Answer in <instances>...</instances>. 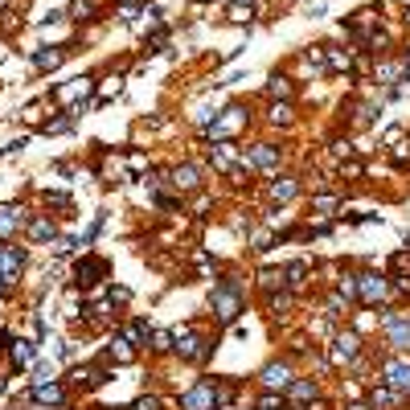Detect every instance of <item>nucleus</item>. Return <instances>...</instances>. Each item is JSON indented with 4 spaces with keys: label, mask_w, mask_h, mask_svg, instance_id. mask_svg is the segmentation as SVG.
<instances>
[{
    "label": "nucleus",
    "mask_w": 410,
    "mask_h": 410,
    "mask_svg": "<svg viewBox=\"0 0 410 410\" xmlns=\"http://www.w3.org/2000/svg\"><path fill=\"white\" fill-rule=\"evenodd\" d=\"M222 402H230V390L217 386V378H201L189 394H181V410H217Z\"/></svg>",
    "instance_id": "1"
},
{
    "label": "nucleus",
    "mask_w": 410,
    "mask_h": 410,
    "mask_svg": "<svg viewBox=\"0 0 410 410\" xmlns=\"http://www.w3.org/2000/svg\"><path fill=\"white\" fill-rule=\"evenodd\" d=\"M210 308H214V316L222 320V324H234L242 312V288L238 279H222L214 288V295H210Z\"/></svg>",
    "instance_id": "2"
},
{
    "label": "nucleus",
    "mask_w": 410,
    "mask_h": 410,
    "mask_svg": "<svg viewBox=\"0 0 410 410\" xmlns=\"http://www.w3.org/2000/svg\"><path fill=\"white\" fill-rule=\"evenodd\" d=\"M382 382L398 394H410V357H390L382 365Z\"/></svg>",
    "instance_id": "3"
},
{
    "label": "nucleus",
    "mask_w": 410,
    "mask_h": 410,
    "mask_svg": "<svg viewBox=\"0 0 410 410\" xmlns=\"http://www.w3.org/2000/svg\"><path fill=\"white\" fill-rule=\"evenodd\" d=\"M382 324H386V333H390V345H394V349H406L410 345V316L386 312L382 316Z\"/></svg>",
    "instance_id": "4"
},
{
    "label": "nucleus",
    "mask_w": 410,
    "mask_h": 410,
    "mask_svg": "<svg viewBox=\"0 0 410 410\" xmlns=\"http://www.w3.org/2000/svg\"><path fill=\"white\" fill-rule=\"evenodd\" d=\"M103 275H107V263L103 259H82V263L74 267V283L78 288H95Z\"/></svg>",
    "instance_id": "5"
},
{
    "label": "nucleus",
    "mask_w": 410,
    "mask_h": 410,
    "mask_svg": "<svg viewBox=\"0 0 410 410\" xmlns=\"http://www.w3.org/2000/svg\"><path fill=\"white\" fill-rule=\"evenodd\" d=\"M357 353H361V340H357V333H340L337 340H333V361H357Z\"/></svg>",
    "instance_id": "6"
},
{
    "label": "nucleus",
    "mask_w": 410,
    "mask_h": 410,
    "mask_svg": "<svg viewBox=\"0 0 410 410\" xmlns=\"http://www.w3.org/2000/svg\"><path fill=\"white\" fill-rule=\"evenodd\" d=\"M357 295H361V304H378L386 295V279L382 275H357Z\"/></svg>",
    "instance_id": "7"
},
{
    "label": "nucleus",
    "mask_w": 410,
    "mask_h": 410,
    "mask_svg": "<svg viewBox=\"0 0 410 410\" xmlns=\"http://www.w3.org/2000/svg\"><path fill=\"white\" fill-rule=\"evenodd\" d=\"M33 402H49V406H62V402H66V390L58 386V382H37V386H33Z\"/></svg>",
    "instance_id": "8"
},
{
    "label": "nucleus",
    "mask_w": 410,
    "mask_h": 410,
    "mask_svg": "<svg viewBox=\"0 0 410 410\" xmlns=\"http://www.w3.org/2000/svg\"><path fill=\"white\" fill-rule=\"evenodd\" d=\"M87 95H91V78H74V82H66V87L53 91L58 103H74V98H87Z\"/></svg>",
    "instance_id": "9"
},
{
    "label": "nucleus",
    "mask_w": 410,
    "mask_h": 410,
    "mask_svg": "<svg viewBox=\"0 0 410 410\" xmlns=\"http://www.w3.org/2000/svg\"><path fill=\"white\" fill-rule=\"evenodd\" d=\"M25 226V214L17 205H0V238H8V234H17Z\"/></svg>",
    "instance_id": "10"
},
{
    "label": "nucleus",
    "mask_w": 410,
    "mask_h": 410,
    "mask_svg": "<svg viewBox=\"0 0 410 410\" xmlns=\"http://www.w3.org/2000/svg\"><path fill=\"white\" fill-rule=\"evenodd\" d=\"M288 402H312L316 398V382H304V378H291L288 390H283Z\"/></svg>",
    "instance_id": "11"
},
{
    "label": "nucleus",
    "mask_w": 410,
    "mask_h": 410,
    "mask_svg": "<svg viewBox=\"0 0 410 410\" xmlns=\"http://www.w3.org/2000/svg\"><path fill=\"white\" fill-rule=\"evenodd\" d=\"M0 267H4V279H17L25 267V250H13V246H0Z\"/></svg>",
    "instance_id": "12"
},
{
    "label": "nucleus",
    "mask_w": 410,
    "mask_h": 410,
    "mask_svg": "<svg viewBox=\"0 0 410 410\" xmlns=\"http://www.w3.org/2000/svg\"><path fill=\"white\" fill-rule=\"evenodd\" d=\"M234 127H242V111H238V107H230V111H222V120L214 123V132H210V136H214V140H226V136H230Z\"/></svg>",
    "instance_id": "13"
},
{
    "label": "nucleus",
    "mask_w": 410,
    "mask_h": 410,
    "mask_svg": "<svg viewBox=\"0 0 410 410\" xmlns=\"http://www.w3.org/2000/svg\"><path fill=\"white\" fill-rule=\"evenodd\" d=\"M288 382H291L288 365H267V369H263V386L267 390H288Z\"/></svg>",
    "instance_id": "14"
},
{
    "label": "nucleus",
    "mask_w": 410,
    "mask_h": 410,
    "mask_svg": "<svg viewBox=\"0 0 410 410\" xmlns=\"http://www.w3.org/2000/svg\"><path fill=\"white\" fill-rule=\"evenodd\" d=\"M172 185L189 193V189H197V185H201V172H197L193 165H181V169H172Z\"/></svg>",
    "instance_id": "15"
},
{
    "label": "nucleus",
    "mask_w": 410,
    "mask_h": 410,
    "mask_svg": "<svg viewBox=\"0 0 410 410\" xmlns=\"http://www.w3.org/2000/svg\"><path fill=\"white\" fill-rule=\"evenodd\" d=\"M250 165H259V169H275V165H279V148H271V144L250 148Z\"/></svg>",
    "instance_id": "16"
},
{
    "label": "nucleus",
    "mask_w": 410,
    "mask_h": 410,
    "mask_svg": "<svg viewBox=\"0 0 410 410\" xmlns=\"http://www.w3.org/2000/svg\"><path fill=\"white\" fill-rule=\"evenodd\" d=\"M123 337L132 340V345H148L152 328H148V320H132V324H123Z\"/></svg>",
    "instance_id": "17"
},
{
    "label": "nucleus",
    "mask_w": 410,
    "mask_h": 410,
    "mask_svg": "<svg viewBox=\"0 0 410 410\" xmlns=\"http://www.w3.org/2000/svg\"><path fill=\"white\" fill-rule=\"evenodd\" d=\"M29 238L33 242H49L53 238V222H49V217H33V222H29Z\"/></svg>",
    "instance_id": "18"
},
{
    "label": "nucleus",
    "mask_w": 410,
    "mask_h": 410,
    "mask_svg": "<svg viewBox=\"0 0 410 410\" xmlns=\"http://www.w3.org/2000/svg\"><path fill=\"white\" fill-rule=\"evenodd\" d=\"M288 406V398H283V390H267L263 398L255 402V410H283Z\"/></svg>",
    "instance_id": "19"
},
{
    "label": "nucleus",
    "mask_w": 410,
    "mask_h": 410,
    "mask_svg": "<svg viewBox=\"0 0 410 410\" xmlns=\"http://www.w3.org/2000/svg\"><path fill=\"white\" fill-rule=\"evenodd\" d=\"M62 58H66L62 49H41V53H33V66H37V70H53Z\"/></svg>",
    "instance_id": "20"
},
{
    "label": "nucleus",
    "mask_w": 410,
    "mask_h": 410,
    "mask_svg": "<svg viewBox=\"0 0 410 410\" xmlns=\"http://www.w3.org/2000/svg\"><path fill=\"white\" fill-rule=\"evenodd\" d=\"M8 345H13V361H17V365L33 361V345H29V340H8Z\"/></svg>",
    "instance_id": "21"
},
{
    "label": "nucleus",
    "mask_w": 410,
    "mask_h": 410,
    "mask_svg": "<svg viewBox=\"0 0 410 410\" xmlns=\"http://www.w3.org/2000/svg\"><path fill=\"white\" fill-rule=\"evenodd\" d=\"M304 275H308V263H291L288 271H283V283H288V288H300Z\"/></svg>",
    "instance_id": "22"
},
{
    "label": "nucleus",
    "mask_w": 410,
    "mask_h": 410,
    "mask_svg": "<svg viewBox=\"0 0 410 410\" xmlns=\"http://www.w3.org/2000/svg\"><path fill=\"white\" fill-rule=\"evenodd\" d=\"M295 193H300L295 181H275V185H271V197H275V201H291Z\"/></svg>",
    "instance_id": "23"
},
{
    "label": "nucleus",
    "mask_w": 410,
    "mask_h": 410,
    "mask_svg": "<svg viewBox=\"0 0 410 410\" xmlns=\"http://www.w3.org/2000/svg\"><path fill=\"white\" fill-rule=\"evenodd\" d=\"M369 406H373V410H390V406H394V390H390V386L373 390V398H369Z\"/></svg>",
    "instance_id": "24"
},
{
    "label": "nucleus",
    "mask_w": 410,
    "mask_h": 410,
    "mask_svg": "<svg viewBox=\"0 0 410 410\" xmlns=\"http://www.w3.org/2000/svg\"><path fill=\"white\" fill-rule=\"evenodd\" d=\"M95 13H98V0H78L74 4V21H91Z\"/></svg>",
    "instance_id": "25"
},
{
    "label": "nucleus",
    "mask_w": 410,
    "mask_h": 410,
    "mask_svg": "<svg viewBox=\"0 0 410 410\" xmlns=\"http://www.w3.org/2000/svg\"><path fill=\"white\" fill-rule=\"evenodd\" d=\"M267 91L271 95H279V98H288L291 95V82L283 78V74H271V82H267Z\"/></svg>",
    "instance_id": "26"
},
{
    "label": "nucleus",
    "mask_w": 410,
    "mask_h": 410,
    "mask_svg": "<svg viewBox=\"0 0 410 410\" xmlns=\"http://www.w3.org/2000/svg\"><path fill=\"white\" fill-rule=\"evenodd\" d=\"M340 197H312V210L316 214H328V210H337Z\"/></svg>",
    "instance_id": "27"
},
{
    "label": "nucleus",
    "mask_w": 410,
    "mask_h": 410,
    "mask_svg": "<svg viewBox=\"0 0 410 410\" xmlns=\"http://www.w3.org/2000/svg\"><path fill=\"white\" fill-rule=\"evenodd\" d=\"M152 349H156V353H169L172 349V333H152Z\"/></svg>",
    "instance_id": "28"
},
{
    "label": "nucleus",
    "mask_w": 410,
    "mask_h": 410,
    "mask_svg": "<svg viewBox=\"0 0 410 410\" xmlns=\"http://www.w3.org/2000/svg\"><path fill=\"white\" fill-rule=\"evenodd\" d=\"M271 120L275 123H291V107L288 103H275V107H271Z\"/></svg>",
    "instance_id": "29"
},
{
    "label": "nucleus",
    "mask_w": 410,
    "mask_h": 410,
    "mask_svg": "<svg viewBox=\"0 0 410 410\" xmlns=\"http://www.w3.org/2000/svg\"><path fill=\"white\" fill-rule=\"evenodd\" d=\"M132 410H160V398H152V394H148V398H140Z\"/></svg>",
    "instance_id": "30"
},
{
    "label": "nucleus",
    "mask_w": 410,
    "mask_h": 410,
    "mask_svg": "<svg viewBox=\"0 0 410 410\" xmlns=\"http://www.w3.org/2000/svg\"><path fill=\"white\" fill-rule=\"evenodd\" d=\"M230 21H250V4H246V8L234 4V8H230Z\"/></svg>",
    "instance_id": "31"
},
{
    "label": "nucleus",
    "mask_w": 410,
    "mask_h": 410,
    "mask_svg": "<svg viewBox=\"0 0 410 410\" xmlns=\"http://www.w3.org/2000/svg\"><path fill=\"white\" fill-rule=\"evenodd\" d=\"M132 300V291L127 288H111V304H127Z\"/></svg>",
    "instance_id": "32"
},
{
    "label": "nucleus",
    "mask_w": 410,
    "mask_h": 410,
    "mask_svg": "<svg viewBox=\"0 0 410 410\" xmlns=\"http://www.w3.org/2000/svg\"><path fill=\"white\" fill-rule=\"evenodd\" d=\"M275 283H283V275H279V271H267V275H263V288H275Z\"/></svg>",
    "instance_id": "33"
},
{
    "label": "nucleus",
    "mask_w": 410,
    "mask_h": 410,
    "mask_svg": "<svg viewBox=\"0 0 410 410\" xmlns=\"http://www.w3.org/2000/svg\"><path fill=\"white\" fill-rule=\"evenodd\" d=\"M120 13H123V21H132V17H136V13H140V8H136V0H127V4H123Z\"/></svg>",
    "instance_id": "34"
},
{
    "label": "nucleus",
    "mask_w": 410,
    "mask_h": 410,
    "mask_svg": "<svg viewBox=\"0 0 410 410\" xmlns=\"http://www.w3.org/2000/svg\"><path fill=\"white\" fill-rule=\"evenodd\" d=\"M74 242L70 238H53V250H58V255H66V250H70Z\"/></svg>",
    "instance_id": "35"
},
{
    "label": "nucleus",
    "mask_w": 410,
    "mask_h": 410,
    "mask_svg": "<svg viewBox=\"0 0 410 410\" xmlns=\"http://www.w3.org/2000/svg\"><path fill=\"white\" fill-rule=\"evenodd\" d=\"M271 246V234H255V250H267Z\"/></svg>",
    "instance_id": "36"
},
{
    "label": "nucleus",
    "mask_w": 410,
    "mask_h": 410,
    "mask_svg": "<svg viewBox=\"0 0 410 410\" xmlns=\"http://www.w3.org/2000/svg\"><path fill=\"white\" fill-rule=\"evenodd\" d=\"M4 291H8V288H4V275H0V295H4Z\"/></svg>",
    "instance_id": "37"
},
{
    "label": "nucleus",
    "mask_w": 410,
    "mask_h": 410,
    "mask_svg": "<svg viewBox=\"0 0 410 410\" xmlns=\"http://www.w3.org/2000/svg\"><path fill=\"white\" fill-rule=\"evenodd\" d=\"M349 410H369V406H349Z\"/></svg>",
    "instance_id": "38"
},
{
    "label": "nucleus",
    "mask_w": 410,
    "mask_h": 410,
    "mask_svg": "<svg viewBox=\"0 0 410 410\" xmlns=\"http://www.w3.org/2000/svg\"><path fill=\"white\" fill-rule=\"evenodd\" d=\"M4 4H8V0H0V8H4Z\"/></svg>",
    "instance_id": "39"
},
{
    "label": "nucleus",
    "mask_w": 410,
    "mask_h": 410,
    "mask_svg": "<svg viewBox=\"0 0 410 410\" xmlns=\"http://www.w3.org/2000/svg\"><path fill=\"white\" fill-rule=\"evenodd\" d=\"M406 21H410V8H406Z\"/></svg>",
    "instance_id": "40"
},
{
    "label": "nucleus",
    "mask_w": 410,
    "mask_h": 410,
    "mask_svg": "<svg viewBox=\"0 0 410 410\" xmlns=\"http://www.w3.org/2000/svg\"><path fill=\"white\" fill-rule=\"evenodd\" d=\"M406 62H410V53H406Z\"/></svg>",
    "instance_id": "41"
},
{
    "label": "nucleus",
    "mask_w": 410,
    "mask_h": 410,
    "mask_svg": "<svg viewBox=\"0 0 410 410\" xmlns=\"http://www.w3.org/2000/svg\"><path fill=\"white\" fill-rule=\"evenodd\" d=\"M246 4H250V0H246Z\"/></svg>",
    "instance_id": "42"
}]
</instances>
